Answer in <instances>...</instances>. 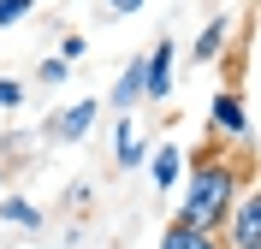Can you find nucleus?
<instances>
[{
  "label": "nucleus",
  "instance_id": "1",
  "mask_svg": "<svg viewBox=\"0 0 261 249\" xmlns=\"http://www.w3.org/2000/svg\"><path fill=\"white\" fill-rule=\"evenodd\" d=\"M244 149L231 143V149H202L196 160H184V196H178V226H190V232H220L231 219V208H238V196H244Z\"/></svg>",
  "mask_w": 261,
  "mask_h": 249
},
{
  "label": "nucleus",
  "instance_id": "2",
  "mask_svg": "<svg viewBox=\"0 0 261 249\" xmlns=\"http://www.w3.org/2000/svg\"><path fill=\"white\" fill-rule=\"evenodd\" d=\"M208 125H214L220 136H226V143H238V149H249V136H255V131H249V107H244V95H238L231 83L220 89V95H214V107H208Z\"/></svg>",
  "mask_w": 261,
  "mask_h": 249
},
{
  "label": "nucleus",
  "instance_id": "3",
  "mask_svg": "<svg viewBox=\"0 0 261 249\" xmlns=\"http://www.w3.org/2000/svg\"><path fill=\"white\" fill-rule=\"evenodd\" d=\"M220 243L226 249H261V190H249V196H238V208H231V219L220 226Z\"/></svg>",
  "mask_w": 261,
  "mask_h": 249
},
{
  "label": "nucleus",
  "instance_id": "4",
  "mask_svg": "<svg viewBox=\"0 0 261 249\" xmlns=\"http://www.w3.org/2000/svg\"><path fill=\"white\" fill-rule=\"evenodd\" d=\"M172 66H178V42H172V36H161V42L143 53V77H148L143 101H166V95H172Z\"/></svg>",
  "mask_w": 261,
  "mask_h": 249
},
{
  "label": "nucleus",
  "instance_id": "5",
  "mask_svg": "<svg viewBox=\"0 0 261 249\" xmlns=\"http://www.w3.org/2000/svg\"><path fill=\"white\" fill-rule=\"evenodd\" d=\"M95 113H101V101H95V95L71 101V107H60V113L48 119V136H54V143H77V136H89V125H95Z\"/></svg>",
  "mask_w": 261,
  "mask_h": 249
},
{
  "label": "nucleus",
  "instance_id": "6",
  "mask_svg": "<svg viewBox=\"0 0 261 249\" xmlns=\"http://www.w3.org/2000/svg\"><path fill=\"white\" fill-rule=\"evenodd\" d=\"M184 160H190V154H184L178 143H161V149L148 154V178H154V190H178V184H184Z\"/></svg>",
  "mask_w": 261,
  "mask_h": 249
},
{
  "label": "nucleus",
  "instance_id": "7",
  "mask_svg": "<svg viewBox=\"0 0 261 249\" xmlns=\"http://www.w3.org/2000/svg\"><path fill=\"white\" fill-rule=\"evenodd\" d=\"M113 160L125 166V172H137V166L148 160V143H143V125H137V119H119V131H113Z\"/></svg>",
  "mask_w": 261,
  "mask_h": 249
},
{
  "label": "nucleus",
  "instance_id": "8",
  "mask_svg": "<svg viewBox=\"0 0 261 249\" xmlns=\"http://www.w3.org/2000/svg\"><path fill=\"white\" fill-rule=\"evenodd\" d=\"M143 89H148V77H143V60H130V66L119 71V83L107 89V107H113V113H130V107L143 101Z\"/></svg>",
  "mask_w": 261,
  "mask_h": 249
},
{
  "label": "nucleus",
  "instance_id": "9",
  "mask_svg": "<svg viewBox=\"0 0 261 249\" xmlns=\"http://www.w3.org/2000/svg\"><path fill=\"white\" fill-rule=\"evenodd\" d=\"M226 36H231V18H226V12H214L208 24H202V36H196V66L220 60V53H226Z\"/></svg>",
  "mask_w": 261,
  "mask_h": 249
},
{
  "label": "nucleus",
  "instance_id": "10",
  "mask_svg": "<svg viewBox=\"0 0 261 249\" xmlns=\"http://www.w3.org/2000/svg\"><path fill=\"white\" fill-rule=\"evenodd\" d=\"M161 249H226L220 243V232H190V226H166V237H161Z\"/></svg>",
  "mask_w": 261,
  "mask_h": 249
},
{
  "label": "nucleus",
  "instance_id": "11",
  "mask_svg": "<svg viewBox=\"0 0 261 249\" xmlns=\"http://www.w3.org/2000/svg\"><path fill=\"white\" fill-rule=\"evenodd\" d=\"M0 214L12 219V226H24V232H36V226H42V208H36V202H24V196H6V202H0Z\"/></svg>",
  "mask_w": 261,
  "mask_h": 249
},
{
  "label": "nucleus",
  "instance_id": "12",
  "mask_svg": "<svg viewBox=\"0 0 261 249\" xmlns=\"http://www.w3.org/2000/svg\"><path fill=\"white\" fill-rule=\"evenodd\" d=\"M65 77H71V66H65L60 53H48V60L36 66V83H65Z\"/></svg>",
  "mask_w": 261,
  "mask_h": 249
},
{
  "label": "nucleus",
  "instance_id": "13",
  "mask_svg": "<svg viewBox=\"0 0 261 249\" xmlns=\"http://www.w3.org/2000/svg\"><path fill=\"white\" fill-rule=\"evenodd\" d=\"M24 95H30V89H24L18 77H0V113H12V107H24Z\"/></svg>",
  "mask_w": 261,
  "mask_h": 249
},
{
  "label": "nucleus",
  "instance_id": "14",
  "mask_svg": "<svg viewBox=\"0 0 261 249\" xmlns=\"http://www.w3.org/2000/svg\"><path fill=\"white\" fill-rule=\"evenodd\" d=\"M30 6H36V0H0V30L18 24V18H30Z\"/></svg>",
  "mask_w": 261,
  "mask_h": 249
},
{
  "label": "nucleus",
  "instance_id": "15",
  "mask_svg": "<svg viewBox=\"0 0 261 249\" xmlns=\"http://www.w3.org/2000/svg\"><path fill=\"white\" fill-rule=\"evenodd\" d=\"M83 53H89V42H83V36H60V60H65V66H77Z\"/></svg>",
  "mask_w": 261,
  "mask_h": 249
},
{
  "label": "nucleus",
  "instance_id": "16",
  "mask_svg": "<svg viewBox=\"0 0 261 249\" xmlns=\"http://www.w3.org/2000/svg\"><path fill=\"white\" fill-rule=\"evenodd\" d=\"M148 0H107V12H119V18H130V12H143Z\"/></svg>",
  "mask_w": 261,
  "mask_h": 249
},
{
  "label": "nucleus",
  "instance_id": "17",
  "mask_svg": "<svg viewBox=\"0 0 261 249\" xmlns=\"http://www.w3.org/2000/svg\"><path fill=\"white\" fill-rule=\"evenodd\" d=\"M0 184H6V166H0Z\"/></svg>",
  "mask_w": 261,
  "mask_h": 249
}]
</instances>
